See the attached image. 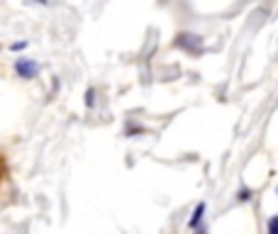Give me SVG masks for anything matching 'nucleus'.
I'll return each mask as SVG.
<instances>
[{"instance_id":"f257e3e1","label":"nucleus","mask_w":278,"mask_h":234,"mask_svg":"<svg viewBox=\"0 0 278 234\" xmlns=\"http://www.w3.org/2000/svg\"><path fill=\"white\" fill-rule=\"evenodd\" d=\"M15 73L25 81H32V78L39 76V64L35 59H18L15 61Z\"/></svg>"},{"instance_id":"20e7f679","label":"nucleus","mask_w":278,"mask_h":234,"mask_svg":"<svg viewBox=\"0 0 278 234\" xmlns=\"http://www.w3.org/2000/svg\"><path fill=\"white\" fill-rule=\"evenodd\" d=\"M86 108H88V110L95 108V88L86 90Z\"/></svg>"},{"instance_id":"7ed1b4c3","label":"nucleus","mask_w":278,"mask_h":234,"mask_svg":"<svg viewBox=\"0 0 278 234\" xmlns=\"http://www.w3.org/2000/svg\"><path fill=\"white\" fill-rule=\"evenodd\" d=\"M205 210H207V205L200 200V202L195 205V210H193L190 219H188V227H190V229H198V227H200V222H203V217H205Z\"/></svg>"},{"instance_id":"39448f33","label":"nucleus","mask_w":278,"mask_h":234,"mask_svg":"<svg viewBox=\"0 0 278 234\" xmlns=\"http://www.w3.org/2000/svg\"><path fill=\"white\" fill-rule=\"evenodd\" d=\"M268 234H278V215L268 217Z\"/></svg>"},{"instance_id":"1a4fd4ad","label":"nucleus","mask_w":278,"mask_h":234,"mask_svg":"<svg viewBox=\"0 0 278 234\" xmlns=\"http://www.w3.org/2000/svg\"><path fill=\"white\" fill-rule=\"evenodd\" d=\"M35 3H39V5H49V0H35Z\"/></svg>"},{"instance_id":"6e6552de","label":"nucleus","mask_w":278,"mask_h":234,"mask_svg":"<svg viewBox=\"0 0 278 234\" xmlns=\"http://www.w3.org/2000/svg\"><path fill=\"white\" fill-rule=\"evenodd\" d=\"M139 132H142V127H130L127 129V134H139Z\"/></svg>"},{"instance_id":"423d86ee","label":"nucleus","mask_w":278,"mask_h":234,"mask_svg":"<svg viewBox=\"0 0 278 234\" xmlns=\"http://www.w3.org/2000/svg\"><path fill=\"white\" fill-rule=\"evenodd\" d=\"M237 200H239V202H246V200H251V190H249V188H241L239 193H237Z\"/></svg>"},{"instance_id":"0eeeda50","label":"nucleus","mask_w":278,"mask_h":234,"mask_svg":"<svg viewBox=\"0 0 278 234\" xmlns=\"http://www.w3.org/2000/svg\"><path fill=\"white\" fill-rule=\"evenodd\" d=\"M25 47H27V42H15L10 49H13V52H20V49H25Z\"/></svg>"},{"instance_id":"f03ea898","label":"nucleus","mask_w":278,"mask_h":234,"mask_svg":"<svg viewBox=\"0 0 278 234\" xmlns=\"http://www.w3.org/2000/svg\"><path fill=\"white\" fill-rule=\"evenodd\" d=\"M176 47H181V49L190 52V54H200L203 42H200V37H195V35H178L176 37Z\"/></svg>"}]
</instances>
